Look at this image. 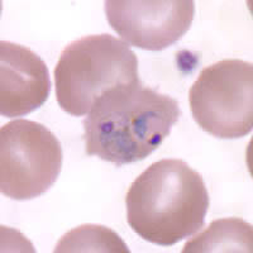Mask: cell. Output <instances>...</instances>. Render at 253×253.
<instances>
[{
  "label": "cell",
  "mask_w": 253,
  "mask_h": 253,
  "mask_svg": "<svg viewBox=\"0 0 253 253\" xmlns=\"http://www.w3.org/2000/svg\"><path fill=\"white\" fill-rule=\"evenodd\" d=\"M181 117L176 99L141 80L104 92L84 119L89 156L115 166L134 164L155 152Z\"/></svg>",
  "instance_id": "obj_1"
},
{
  "label": "cell",
  "mask_w": 253,
  "mask_h": 253,
  "mask_svg": "<svg viewBox=\"0 0 253 253\" xmlns=\"http://www.w3.org/2000/svg\"><path fill=\"white\" fill-rule=\"evenodd\" d=\"M209 204L203 176L182 160L165 158L130 185L126 220L144 241L169 247L202 230Z\"/></svg>",
  "instance_id": "obj_2"
},
{
  "label": "cell",
  "mask_w": 253,
  "mask_h": 253,
  "mask_svg": "<svg viewBox=\"0 0 253 253\" xmlns=\"http://www.w3.org/2000/svg\"><path fill=\"white\" fill-rule=\"evenodd\" d=\"M138 80V58L124 41L105 33L85 36L61 52L56 98L63 112L84 117L104 92Z\"/></svg>",
  "instance_id": "obj_3"
},
{
  "label": "cell",
  "mask_w": 253,
  "mask_h": 253,
  "mask_svg": "<svg viewBox=\"0 0 253 253\" xmlns=\"http://www.w3.org/2000/svg\"><path fill=\"white\" fill-rule=\"evenodd\" d=\"M194 121L209 134L237 139L252 132L253 66L237 58L202 70L189 91Z\"/></svg>",
  "instance_id": "obj_4"
},
{
  "label": "cell",
  "mask_w": 253,
  "mask_h": 253,
  "mask_svg": "<svg viewBox=\"0 0 253 253\" xmlns=\"http://www.w3.org/2000/svg\"><path fill=\"white\" fill-rule=\"evenodd\" d=\"M62 146L53 133L27 119L0 128V191L13 200L43 195L62 170Z\"/></svg>",
  "instance_id": "obj_5"
},
{
  "label": "cell",
  "mask_w": 253,
  "mask_h": 253,
  "mask_svg": "<svg viewBox=\"0 0 253 253\" xmlns=\"http://www.w3.org/2000/svg\"><path fill=\"white\" fill-rule=\"evenodd\" d=\"M110 27L126 44L162 51L181 40L195 15L193 0H107Z\"/></svg>",
  "instance_id": "obj_6"
},
{
  "label": "cell",
  "mask_w": 253,
  "mask_h": 253,
  "mask_svg": "<svg viewBox=\"0 0 253 253\" xmlns=\"http://www.w3.org/2000/svg\"><path fill=\"white\" fill-rule=\"evenodd\" d=\"M47 65L28 47L0 42V114L23 117L41 108L51 92Z\"/></svg>",
  "instance_id": "obj_7"
},
{
  "label": "cell",
  "mask_w": 253,
  "mask_h": 253,
  "mask_svg": "<svg viewBox=\"0 0 253 253\" xmlns=\"http://www.w3.org/2000/svg\"><path fill=\"white\" fill-rule=\"evenodd\" d=\"M253 251L252 225L241 218H223L185 245L184 253L246 252Z\"/></svg>",
  "instance_id": "obj_8"
},
{
  "label": "cell",
  "mask_w": 253,
  "mask_h": 253,
  "mask_svg": "<svg viewBox=\"0 0 253 253\" xmlns=\"http://www.w3.org/2000/svg\"><path fill=\"white\" fill-rule=\"evenodd\" d=\"M55 253L71 252H113L129 253L123 239L110 228L85 224L70 230L56 246Z\"/></svg>",
  "instance_id": "obj_9"
}]
</instances>
